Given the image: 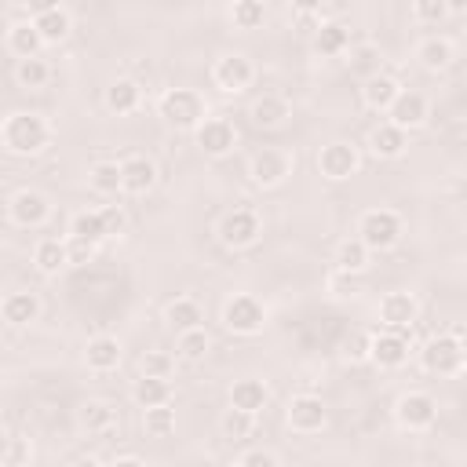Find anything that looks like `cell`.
Here are the masks:
<instances>
[{"label":"cell","mask_w":467,"mask_h":467,"mask_svg":"<svg viewBox=\"0 0 467 467\" xmlns=\"http://www.w3.org/2000/svg\"><path fill=\"white\" fill-rule=\"evenodd\" d=\"M4 150L15 153V157H33L40 153L47 142H51V124L40 117V113H11L4 120Z\"/></svg>","instance_id":"1"},{"label":"cell","mask_w":467,"mask_h":467,"mask_svg":"<svg viewBox=\"0 0 467 467\" xmlns=\"http://www.w3.org/2000/svg\"><path fill=\"white\" fill-rule=\"evenodd\" d=\"M157 109H161L164 124H171L179 131H197V124L208 117V106H204V99L193 88H171V91H164L161 102H157Z\"/></svg>","instance_id":"2"},{"label":"cell","mask_w":467,"mask_h":467,"mask_svg":"<svg viewBox=\"0 0 467 467\" xmlns=\"http://www.w3.org/2000/svg\"><path fill=\"white\" fill-rule=\"evenodd\" d=\"M358 237L372 248V252H387L398 244L401 237V215L390 212V208H368L361 219H358Z\"/></svg>","instance_id":"3"},{"label":"cell","mask_w":467,"mask_h":467,"mask_svg":"<svg viewBox=\"0 0 467 467\" xmlns=\"http://www.w3.org/2000/svg\"><path fill=\"white\" fill-rule=\"evenodd\" d=\"M223 325L234 336H255L266 325V310H263V303L255 296L241 292V296H234V299L223 303Z\"/></svg>","instance_id":"4"},{"label":"cell","mask_w":467,"mask_h":467,"mask_svg":"<svg viewBox=\"0 0 467 467\" xmlns=\"http://www.w3.org/2000/svg\"><path fill=\"white\" fill-rule=\"evenodd\" d=\"M292 168H296V161H292L285 150H274V146H263V150L248 161V175H252V182L263 186V190L281 186V182L292 175Z\"/></svg>","instance_id":"5"},{"label":"cell","mask_w":467,"mask_h":467,"mask_svg":"<svg viewBox=\"0 0 467 467\" xmlns=\"http://www.w3.org/2000/svg\"><path fill=\"white\" fill-rule=\"evenodd\" d=\"M420 361L427 372H438V376H452L463 368V358H460V336L452 332H441V336H431L420 350Z\"/></svg>","instance_id":"6"},{"label":"cell","mask_w":467,"mask_h":467,"mask_svg":"<svg viewBox=\"0 0 467 467\" xmlns=\"http://www.w3.org/2000/svg\"><path fill=\"white\" fill-rule=\"evenodd\" d=\"M219 241L226 244V248H248V244H255L259 241V234H263V223H259V215L252 212V208H234V212H226L223 219H219Z\"/></svg>","instance_id":"7"},{"label":"cell","mask_w":467,"mask_h":467,"mask_svg":"<svg viewBox=\"0 0 467 467\" xmlns=\"http://www.w3.org/2000/svg\"><path fill=\"white\" fill-rule=\"evenodd\" d=\"M394 420H398L405 431H427V427H434V420H438V405H434L431 394H423V390H409V394L398 398V405H394Z\"/></svg>","instance_id":"8"},{"label":"cell","mask_w":467,"mask_h":467,"mask_svg":"<svg viewBox=\"0 0 467 467\" xmlns=\"http://www.w3.org/2000/svg\"><path fill=\"white\" fill-rule=\"evenodd\" d=\"M358 168H361V157H358V150H354L350 142H343V139L321 146V153H317V171H321L325 179H332V182L350 179Z\"/></svg>","instance_id":"9"},{"label":"cell","mask_w":467,"mask_h":467,"mask_svg":"<svg viewBox=\"0 0 467 467\" xmlns=\"http://www.w3.org/2000/svg\"><path fill=\"white\" fill-rule=\"evenodd\" d=\"M288 427L296 431V434H317L325 423H328V409H325V401L321 398H314V394H296V398H288Z\"/></svg>","instance_id":"10"},{"label":"cell","mask_w":467,"mask_h":467,"mask_svg":"<svg viewBox=\"0 0 467 467\" xmlns=\"http://www.w3.org/2000/svg\"><path fill=\"white\" fill-rule=\"evenodd\" d=\"M212 80H215L219 91L237 95V91H244V88L255 80V69H252L248 55H223V58L212 66Z\"/></svg>","instance_id":"11"},{"label":"cell","mask_w":467,"mask_h":467,"mask_svg":"<svg viewBox=\"0 0 467 467\" xmlns=\"http://www.w3.org/2000/svg\"><path fill=\"white\" fill-rule=\"evenodd\" d=\"M193 135H197V146H201L208 157H226V153L237 146V128H234L226 117H204Z\"/></svg>","instance_id":"12"},{"label":"cell","mask_w":467,"mask_h":467,"mask_svg":"<svg viewBox=\"0 0 467 467\" xmlns=\"http://www.w3.org/2000/svg\"><path fill=\"white\" fill-rule=\"evenodd\" d=\"M368 358H372L379 368H401V365L409 361V339H405V328L376 332V336H372V347H368Z\"/></svg>","instance_id":"13"},{"label":"cell","mask_w":467,"mask_h":467,"mask_svg":"<svg viewBox=\"0 0 467 467\" xmlns=\"http://www.w3.org/2000/svg\"><path fill=\"white\" fill-rule=\"evenodd\" d=\"M47 215H51V201H47L40 190H18V193L11 197V223H15V226L33 230V226H44Z\"/></svg>","instance_id":"14"},{"label":"cell","mask_w":467,"mask_h":467,"mask_svg":"<svg viewBox=\"0 0 467 467\" xmlns=\"http://www.w3.org/2000/svg\"><path fill=\"white\" fill-rule=\"evenodd\" d=\"M248 117H252V124H255V128L274 131V128H281V124L292 117V102H288L285 95H277V91H263V95L252 102Z\"/></svg>","instance_id":"15"},{"label":"cell","mask_w":467,"mask_h":467,"mask_svg":"<svg viewBox=\"0 0 467 467\" xmlns=\"http://www.w3.org/2000/svg\"><path fill=\"white\" fill-rule=\"evenodd\" d=\"M387 120L390 124H398V128H405V131H412V128H423L427 124V99L420 95V91H398V99H394V106L387 109Z\"/></svg>","instance_id":"16"},{"label":"cell","mask_w":467,"mask_h":467,"mask_svg":"<svg viewBox=\"0 0 467 467\" xmlns=\"http://www.w3.org/2000/svg\"><path fill=\"white\" fill-rule=\"evenodd\" d=\"M416 314H420V303L412 292H387L379 299V321L387 328H409L416 321Z\"/></svg>","instance_id":"17"},{"label":"cell","mask_w":467,"mask_h":467,"mask_svg":"<svg viewBox=\"0 0 467 467\" xmlns=\"http://www.w3.org/2000/svg\"><path fill=\"white\" fill-rule=\"evenodd\" d=\"M405 146H409V131L398 128V124H390V120H383V124H376V128L368 131V150H372V157H379V161L401 157Z\"/></svg>","instance_id":"18"},{"label":"cell","mask_w":467,"mask_h":467,"mask_svg":"<svg viewBox=\"0 0 467 467\" xmlns=\"http://www.w3.org/2000/svg\"><path fill=\"white\" fill-rule=\"evenodd\" d=\"M120 171H124V193H131V197L150 193L153 182H157V168H153V161L142 157V153L124 157V161H120Z\"/></svg>","instance_id":"19"},{"label":"cell","mask_w":467,"mask_h":467,"mask_svg":"<svg viewBox=\"0 0 467 467\" xmlns=\"http://www.w3.org/2000/svg\"><path fill=\"white\" fill-rule=\"evenodd\" d=\"M398 91H401V84H398L394 77H387V73H372V77L365 80V88H361V99H365V106H368V109L387 113V109L394 106Z\"/></svg>","instance_id":"20"},{"label":"cell","mask_w":467,"mask_h":467,"mask_svg":"<svg viewBox=\"0 0 467 467\" xmlns=\"http://www.w3.org/2000/svg\"><path fill=\"white\" fill-rule=\"evenodd\" d=\"M84 365L91 372H113L120 365V343L113 336H95L84 347Z\"/></svg>","instance_id":"21"},{"label":"cell","mask_w":467,"mask_h":467,"mask_svg":"<svg viewBox=\"0 0 467 467\" xmlns=\"http://www.w3.org/2000/svg\"><path fill=\"white\" fill-rule=\"evenodd\" d=\"M131 401H135L139 409L168 405V401H171V383H168V376H146V372H139V379H135V387H131Z\"/></svg>","instance_id":"22"},{"label":"cell","mask_w":467,"mask_h":467,"mask_svg":"<svg viewBox=\"0 0 467 467\" xmlns=\"http://www.w3.org/2000/svg\"><path fill=\"white\" fill-rule=\"evenodd\" d=\"M113 423H117V412H113L109 401L91 398V401H84L77 409V427L88 431V434H106V431H113Z\"/></svg>","instance_id":"23"},{"label":"cell","mask_w":467,"mask_h":467,"mask_svg":"<svg viewBox=\"0 0 467 467\" xmlns=\"http://www.w3.org/2000/svg\"><path fill=\"white\" fill-rule=\"evenodd\" d=\"M33 263H36V270L40 274H58V270H66V266H73L69 263V244L66 241H58V237H44L36 248H33Z\"/></svg>","instance_id":"24"},{"label":"cell","mask_w":467,"mask_h":467,"mask_svg":"<svg viewBox=\"0 0 467 467\" xmlns=\"http://www.w3.org/2000/svg\"><path fill=\"white\" fill-rule=\"evenodd\" d=\"M139 102H142V88H139L135 80H128V77H120V80H113V84L106 88V106H109L117 117L135 113Z\"/></svg>","instance_id":"25"},{"label":"cell","mask_w":467,"mask_h":467,"mask_svg":"<svg viewBox=\"0 0 467 467\" xmlns=\"http://www.w3.org/2000/svg\"><path fill=\"white\" fill-rule=\"evenodd\" d=\"M0 310H4L7 325H29L40 317V299H36V292H11Z\"/></svg>","instance_id":"26"},{"label":"cell","mask_w":467,"mask_h":467,"mask_svg":"<svg viewBox=\"0 0 467 467\" xmlns=\"http://www.w3.org/2000/svg\"><path fill=\"white\" fill-rule=\"evenodd\" d=\"M7 47H11V55H18V58H33V55L44 47V36H40L36 22H15V26L7 29Z\"/></svg>","instance_id":"27"},{"label":"cell","mask_w":467,"mask_h":467,"mask_svg":"<svg viewBox=\"0 0 467 467\" xmlns=\"http://www.w3.org/2000/svg\"><path fill=\"white\" fill-rule=\"evenodd\" d=\"M164 321L175 328V332H186V328H197L201 321H204V310H201V303L197 299H171L168 306H164Z\"/></svg>","instance_id":"28"},{"label":"cell","mask_w":467,"mask_h":467,"mask_svg":"<svg viewBox=\"0 0 467 467\" xmlns=\"http://www.w3.org/2000/svg\"><path fill=\"white\" fill-rule=\"evenodd\" d=\"M266 401H270V390H266L263 379H237V383L230 387V405H237V409L259 412Z\"/></svg>","instance_id":"29"},{"label":"cell","mask_w":467,"mask_h":467,"mask_svg":"<svg viewBox=\"0 0 467 467\" xmlns=\"http://www.w3.org/2000/svg\"><path fill=\"white\" fill-rule=\"evenodd\" d=\"M452 40H445V36H427L420 47H416V58H420V66L423 69H431V73H438V69H445L449 62H452Z\"/></svg>","instance_id":"30"},{"label":"cell","mask_w":467,"mask_h":467,"mask_svg":"<svg viewBox=\"0 0 467 467\" xmlns=\"http://www.w3.org/2000/svg\"><path fill=\"white\" fill-rule=\"evenodd\" d=\"M350 44V29L343 22H321V29L314 33V51L317 55H343Z\"/></svg>","instance_id":"31"},{"label":"cell","mask_w":467,"mask_h":467,"mask_svg":"<svg viewBox=\"0 0 467 467\" xmlns=\"http://www.w3.org/2000/svg\"><path fill=\"white\" fill-rule=\"evenodd\" d=\"M368 244L361 241V237H347V241H339V248H336V270H347V274H361L365 266H368Z\"/></svg>","instance_id":"32"},{"label":"cell","mask_w":467,"mask_h":467,"mask_svg":"<svg viewBox=\"0 0 467 467\" xmlns=\"http://www.w3.org/2000/svg\"><path fill=\"white\" fill-rule=\"evenodd\" d=\"M88 182L95 193H117V190H124V171L117 161H95L88 171Z\"/></svg>","instance_id":"33"},{"label":"cell","mask_w":467,"mask_h":467,"mask_svg":"<svg viewBox=\"0 0 467 467\" xmlns=\"http://www.w3.org/2000/svg\"><path fill=\"white\" fill-rule=\"evenodd\" d=\"M208 350H212V339H208L204 325L186 328V332H179V336H175V354H179L182 361H204V354H208Z\"/></svg>","instance_id":"34"},{"label":"cell","mask_w":467,"mask_h":467,"mask_svg":"<svg viewBox=\"0 0 467 467\" xmlns=\"http://www.w3.org/2000/svg\"><path fill=\"white\" fill-rule=\"evenodd\" d=\"M33 22H36V29H40L44 44H58V40H66V36H69V29H73V22H69V15H66L62 7L44 11V15H36Z\"/></svg>","instance_id":"35"},{"label":"cell","mask_w":467,"mask_h":467,"mask_svg":"<svg viewBox=\"0 0 467 467\" xmlns=\"http://www.w3.org/2000/svg\"><path fill=\"white\" fill-rule=\"evenodd\" d=\"M219 427H223V434H226L230 441H244V438H248V434L255 431V412H248V409H237V405H230V409L223 412Z\"/></svg>","instance_id":"36"},{"label":"cell","mask_w":467,"mask_h":467,"mask_svg":"<svg viewBox=\"0 0 467 467\" xmlns=\"http://www.w3.org/2000/svg\"><path fill=\"white\" fill-rule=\"evenodd\" d=\"M15 80H18L22 88H44V84L51 80V66H47L40 55H33V58H18V66H15Z\"/></svg>","instance_id":"37"},{"label":"cell","mask_w":467,"mask_h":467,"mask_svg":"<svg viewBox=\"0 0 467 467\" xmlns=\"http://www.w3.org/2000/svg\"><path fill=\"white\" fill-rule=\"evenodd\" d=\"M69 234L73 237H84V241H106L109 234H106V223H102V212H77L73 219H69Z\"/></svg>","instance_id":"38"},{"label":"cell","mask_w":467,"mask_h":467,"mask_svg":"<svg viewBox=\"0 0 467 467\" xmlns=\"http://www.w3.org/2000/svg\"><path fill=\"white\" fill-rule=\"evenodd\" d=\"M142 431L150 438H168L175 431V412L168 405H153V409H142Z\"/></svg>","instance_id":"39"},{"label":"cell","mask_w":467,"mask_h":467,"mask_svg":"<svg viewBox=\"0 0 467 467\" xmlns=\"http://www.w3.org/2000/svg\"><path fill=\"white\" fill-rule=\"evenodd\" d=\"M230 18L237 29H259L266 18V7H263V0H234Z\"/></svg>","instance_id":"40"},{"label":"cell","mask_w":467,"mask_h":467,"mask_svg":"<svg viewBox=\"0 0 467 467\" xmlns=\"http://www.w3.org/2000/svg\"><path fill=\"white\" fill-rule=\"evenodd\" d=\"M412 15L423 26H438L449 15V7H445V0H412Z\"/></svg>","instance_id":"41"},{"label":"cell","mask_w":467,"mask_h":467,"mask_svg":"<svg viewBox=\"0 0 467 467\" xmlns=\"http://www.w3.org/2000/svg\"><path fill=\"white\" fill-rule=\"evenodd\" d=\"M29 460H33L29 441H26V438H7V449H4L0 463H4V467H22V463H29Z\"/></svg>","instance_id":"42"},{"label":"cell","mask_w":467,"mask_h":467,"mask_svg":"<svg viewBox=\"0 0 467 467\" xmlns=\"http://www.w3.org/2000/svg\"><path fill=\"white\" fill-rule=\"evenodd\" d=\"M139 372H146V376H168L171 372V358L161 354V350H146L139 358Z\"/></svg>","instance_id":"43"},{"label":"cell","mask_w":467,"mask_h":467,"mask_svg":"<svg viewBox=\"0 0 467 467\" xmlns=\"http://www.w3.org/2000/svg\"><path fill=\"white\" fill-rule=\"evenodd\" d=\"M99 212H102L106 234H109V237H117V234L124 230V223H128V219H124V208H120V204H106V208H99Z\"/></svg>","instance_id":"44"},{"label":"cell","mask_w":467,"mask_h":467,"mask_svg":"<svg viewBox=\"0 0 467 467\" xmlns=\"http://www.w3.org/2000/svg\"><path fill=\"white\" fill-rule=\"evenodd\" d=\"M66 244H69V263H88L91 255H95V241H84V237H66Z\"/></svg>","instance_id":"45"},{"label":"cell","mask_w":467,"mask_h":467,"mask_svg":"<svg viewBox=\"0 0 467 467\" xmlns=\"http://www.w3.org/2000/svg\"><path fill=\"white\" fill-rule=\"evenodd\" d=\"M237 467H277V452H266V449H252V452L237 456Z\"/></svg>","instance_id":"46"},{"label":"cell","mask_w":467,"mask_h":467,"mask_svg":"<svg viewBox=\"0 0 467 467\" xmlns=\"http://www.w3.org/2000/svg\"><path fill=\"white\" fill-rule=\"evenodd\" d=\"M368 347H372V336H354V339H347V358H368Z\"/></svg>","instance_id":"47"},{"label":"cell","mask_w":467,"mask_h":467,"mask_svg":"<svg viewBox=\"0 0 467 467\" xmlns=\"http://www.w3.org/2000/svg\"><path fill=\"white\" fill-rule=\"evenodd\" d=\"M58 7V0H26V11L36 18V15H44V11H55Z\"/></svg>","instance_id":"48"},{"label":"cell","mask_w":467,"mask_h":467,"mask_svg":"<svg viewBox=\"0 0 467 467\" xmlns=\"http://www.w3.org/2000/svg\"><path fill=\"white\" fill-rule=\"evenodd\" d=\"M321 4H325V0H292V7H296V11H303V15H317V11H321Z\"/></svg>","instance_id":"49"},{"label":"cell","mask_w":467,"mask_h":467,"mask_svg":"<svg viewBox=\"0 0 467 467\" xmlns=\"http://www.w3.org/2000/svg\"><path fill=\"white\" fill-rule=\"evenodd\" d=\"M317 29H321V22H314V15L299 11V33H317Z\"/></svg>","instance_id":"50"},{"label":"cell","mask_w":467,"mask_h":467,"mask_svg":"<svg viewBox=\"0 0 467 467\" xmlns=\"http://www.w3.org/2000/svg\"><path fill=\"white\" fill-rule=\"evenodd\" d=\"M445 7H449V15H463L467 11V0H445Z\"/></svg>","instance_id":"51"},{"label":"cell","mask_w":467,"mask_h":467,"mask_svg":"<svg viewBox=\"0 0 467 467\" xmlns=\"http://www.w3.org/2000/svg\"><path fill=\"white\" fill-rule=\"evenodd\" d=\"M113 463H117V467H120V463H142V456H117Z\"/></svg>","instance_id":"52"},{"label":"cell","mask_w":467,"mask_h":467,"mask_svg":"<svg viewBox=\"0 0 467 467\" xmlns=\"http://www.w3.org/2000/svg\"><path fill=\"white\" fill-rule=\"evenodd\" d=\"M460 358H463V368H467V332L460 336Z\"/></svg>","instance_id":"53"}]
</instances>
